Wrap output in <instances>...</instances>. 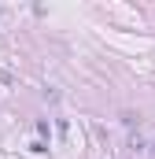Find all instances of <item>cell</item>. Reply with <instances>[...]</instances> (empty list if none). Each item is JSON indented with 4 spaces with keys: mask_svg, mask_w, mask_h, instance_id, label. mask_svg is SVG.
I'll return each instance as SVG.
<instances>
[{
    "mask_svg": "<svg viewBox=\"0 0 155 159\" xmlns=\"http://www.w3.org/2000/svg\"><path fill=\"white\" fill-rule=\"evenodd\" d=\"M152 152H155V144H152Z\"/></svg>",
    "mask_w": 155,
    "mask_h": 159,
    "instance_id": "1",
    "label": "cell"
}]
</instances>
